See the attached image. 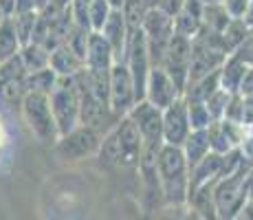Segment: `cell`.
Segmentation results:
<instances>
[{
    "label": "cell",
    "mask_w": 253,
    "mask_h": 220,
    "mask_svg": "<svg viewBox=\"0 0 253 220\" xmlns=\"http://www.w3.org/2000/svg\"><path fill=\"white\" fill-rule=\"evenodd\" d=\"M161 198L169 207H185L189 192V165L181 145L163 143L157 159Z\"/></svg>",
    "instance_id": "cell-1"
},
{
    "label": "cell",
    "mask_w": 253,
    "mask_h": 220,
    "mask_svg": "<svg viewBox=\"0 0 253 220\" xmlns=\"http://www.w3.org/2000/svg\"><path fill=\"white\" fill-rule=\"evenodd\" d=\"M249 172L251 165L242 163L229 176H218V180L211 185V200L216 218H238L240 209L249 200Z\"/></svg>",
    "instance_id": "cell-2"
},
{
    "label": "cell",
    "mask_w": 253,
    "mask_h": 220,
    "mask_svg": "<svg viewBox=\"0 0 253 220\" xmlns=\"http://www.w3.org/2000/svg\"><path fill=\"white\" fill-rule=\"evenodd\" d=\"M20 112H22V119H24V124H27L29 132H31L40 143L53 145L60 139L55 117H53V110H51L48 92L27 90V95H24L20 101Z\"/></svg>",
    "instance_id": "cell-3"
},
{
    "label": "cell",
    "mask_w": 253,
    "mask_h": 220,
    "mask_svg": "<svg viewBox=\"0 0 253 220\" xmlns=\"http://www.w3.org/2000/svg\"><path fill=\"white\" fill-rule=\"evenodd\" d=\"M48 99L60 136L80 126V90L75 77H60L55 88L48 92Z\"/></svg>",
    "instance_id": "cell-4"
},
{
    "label": "cell",
    "mask_w": 253,
    "mask_h": 220,
    "mask_svg": "<svg viewBox=\"0 0 253 220\" xmlns=\"http://www.w3.org/2000/svg\"><path fill=\"white\" fill-rule=\"evenodd\" d=\"M99 143H101V132L97 128L80 124L71 132L62 134L53 145H55V152L60 159L82 161V159H88V156H97Z\"/></svg>",
    "instance_id": "cell-5"
},
{
    "label": "cell",
    "mask_w": 253,
    "mask_h": 220,
    "mask_svg": "<svg viewBox=\"0 0 253 220\" xmlns=\"http://www.w3.org/2000/svg\"><path fill=\"white\" fill-rule=\"evenodd\" d=\"M126 66L130 71L134 84V97L143 99L145 97V82H148L150 68H152V60L148 53V42L141 29L130 31V42H128V53H126Z\"/></svg>",
    "instance_id": "cell-6"
},
{
    "label": "cell",
    "mask_w": 253,
    "mask_h": 220,
    "mask_svg": "<svg viewBox=\"0 0 253 220\" xmlns=\"http://www.w3.org/2000/svg\"><path fill=\"white\" fill-rule=\"evenodd\" d=\"M134 84L126 62H115L110 68V92H108V106L110 112L119 119L134 106Z\"/></svg>",
    "instance_id": "cell-7"
},
{
    "label": "cell",
    "mask_w": 253,
    "mask_h": 220,
    "mask_svg": "<svg viewBox=\"0 0 253 220\" xmlns=\"http://www.w3.org/2000/svg\"><path fill=\"white\" fill-rule=\"evenodd\" d=\"M126 115L137 124L143 145H161L163 143V110L150 104L148 99L134 101V106Z\"/></svg>",
    "instance_id": "cell-8"
},
{
    "label": "cell",
    "mask_w": 253,
    "mask_h": 220,
    "mask_svg": "<svg viewBox=\"0 0 253 220\" xmlns=\"http://www.w3.org/2000/svg\"><path fill=\"white\" fill-rule=\"evenodd\" d=\"M117 145H119V165L121 168H137L141 152H143V139L132 119L128 115L119 117L115 124Z\"/></svg>",
    "instance_id": "cell-9"
},
{
    "label": "cell",
    "mask_w": 253,
    "mask_h": 220,
    "mask_svg": "<svg viewBox=\"0 0 253 220\" xmlns=\"http://www.w3.org/2000/svg\"><path fill=\"white\" fill-rule=\"evenodd\" d=\"M178 97H183V92L178 90V86L172 82V77L165 73L161 64H152L150 68L148 82H145V97L150 104L159 106V108H168L172 101H176Z\"/></svg>",
    "instance_id": "cell-10"
},
{
    "label": "cell",
    "mask_w": 253,
    "mask_h": 220,
    "mask_svg": "<svg viewBox=\"0 0 253 220\" xmlns=\"http://www.w3.org/2000/svg\"><path fill=\"white\" fill-rule=\"evenodd\" d=\"M75 82H77V90H80V124L101 130L104 124H108V119L115 115L110 112V108L104 101H99L92 95L90 88L86 86V82L82 80L80 73L75 75Z\"/></svg>",
    "instance_id": "cell-11"
},
{
    "label": "cell",
    "mask_w": 253,
    "mask_h": 220,
    "mask_svg": "<svg viewBox=\"0 0 253 220\" xmlns=\"http://www.w3.org/2000/svg\"><path fill=\"white\" fill-rule=\"evenodd\" d=\"M192 132L187 117V104L183 97L163 108V143L169 145H183L187 134Z\"/></svg>",
    "instance_id": "cell-12"
},
{
    "label": "cell",
    "mask_w": 253,
    "mask_h": 220,
    "mask_svg": "<svg viewBox=\"0 0 253 220\" xmlns=\"http://www.w3.org/2000/svg\"><path fill=\"white\" fill-rule=\"evenodd\" d=\"M247 132L249 130L242 124H236V121H229V119H216L207 126L209 148L218 154H225L242 143Z\"/></svg>",
    "instance_id": "cell-13"
},
{
    "label": "cell",
    "mask_w": 253,
    "mask_h": 220,
    "mask_svg": "<svg viewBox=\"0 0 253 220\" xmlns=\"http://www.w3.org/2000/svg\"><path fill=\"white\" fill-rule=\"evenodd\" d=\"M99 33L106 38V42L110 44V48H113V53H115V60L126 62V53H128V42H130V29L124 20L121 9H113V11H110L108 20L104 22Z\"/></svg>",
    "instance_id": "cell-14"
},
{
    "label": "cell",
    "mask_w": 253,
    "mask_h": 220,
    "mask_svg": "<svg viewBox=\"0 0 253 220\" xmlns=\"http://www.w3.org/2000/svg\"><path fill=\"white\" fill-rule=\"evenodd\" d=\"M220 170H222V154L213 152V150L207 152L196 165L189 168V192H187V196L192 192H196V189L205 187V185L216 183L218 176H220Z\"/></svg>",
    "instance_id": "cell-15"
},
{
    "label": "cell",
    "mask_w": 253,
    "mask_h": 220,
    "mask_svg": "<svg viewBox=\"0 0 253 220\" xmlns=\"http://www.w3.org/2000/svg\"><path fill=\"white\" fill-rule=\"evenodd\" d=\"M115 53L110 48V44L106 42V38L99 31H92L88 38V48H86V57H84V66L88 71L97 73H110V68L115 64Z\"/></svg>",
    "instance_id": "cell-16"
},
{
    "label": "cell",
    "mask_w": 253,
    "mask_h": 220,
    "mask_svg": "<svg viewBox=\"0 0 253 220\" xmlns=\"http://www.w3.org/2000/svg\"><path fill=\"white\" fill-rule=\"evenodd\" d=\"M48 66L55 71L57 77H75L84 68V60L66 44H60L48 53Z\"/></svg>",
    "instance_id": "cell-17"
},
{
    "label": "cell",
    "mask_w": 253,
    "mask_h": 220,
    "mask_svg": "<svg viewBox=\"0 0 253 220\" xmlns=\"http://www.w3.org/2000/svg\"><path fill=\"white\" fill-rule=\"evenodd\" d=\"M247 68H249V62L238 57L236 53H229L220 66V88H225L227 92H238Z\"/></svg>",
    "instance_id": "cell-18"
},
{
    "label": "cell",
    "mask_w": 253,
    "mask_h": 220,
    "mask_svg": "<svg viewBox=\"0 0 253 220\" xmlns=\"http://www.w3.org/2000/svg\"><path fill=\"white\" fill-rule=\"evenodd\" d=\"M181 148H183V154H185V159H187L189 168H192V165H196L207 152H211V148H209L207 128L205 130H192L187 134V139L183 141Z\"/></svg>",
    "instance_id": "cell-19"
},
{
    "label": "cell",
    "mask_w": 253,
    "mask_h": 220,
    "mask_svg": "<svg viewBox=\"0 0 253 220\" xmlns=\"http://www.w3.org/2000/svg\"><path fill=\"white\" fill-rule=\"evenodd\" d=\"M218 88H220V68L207 73V75H203L201 80H196V82H189V84L185 86L183 97H185V99L205 101L213 90H218Z\"/></svg>",
    "instance_id": "cell-20"
},
{
    "label": "cell",
    "mask_w": 253,
    "mask_h": 220,
    "mask_svg": "<svg viewBox=\"0 0 253 220\" xmlns=\"http://www.w3.org/2000/svg\"><path fill=\"white\" fill-rule=\"evenodd\" d=\"M22 42L16 33V24H13V18L7 16L0 22V62L13 57L16 53H20Z\"/></svg>",
    "instance_id": "cell-21"
},
{
    "label": "cell",
    "mask_w": 253,
    "mask_h": 220,
    "mask_svg": "<svg viewBox=\"0 0 253 220\" xmlns=\"http://www.w3.org/2000/svg\"><path fill=\"white\" fill-rule=\"evenodd\" d=\"M20 57H22V64H24V68H27V73L40 71V68L48 66V51L42 46V44H36V42L22 44Z\"/></svg>",
    "instance_id": "cell-22"
},
{
    "label": "cell",
    "mask_w": 253,
    "mask_h": 220,
    "mask_svg": "<svg viewBox=\"0 0 253 220\" xmlns=\"http://www.w3.org/2000/svg\"><path fill=\"white\" fill-rule=\"evenodd\" d=\"M247 33H249V24H247L245 18H231V20L227 22V27L220 31V38H222V42H225L227 51L229 53L236 51V48L245 42Z\"/></svg>",
    "instance_id": "cell-23"
},
{
    "label": "cell",
    "mask_w": 253,
    "mask_h": 220,
    "mask_svg": "<svg viewBox=\"0 0 253 220\" xmlns=\"http://www.w3.org/2000/svg\"><path fill=\"white\" fill-rule=\"evenodd\" d=\"M201 20H203V29L220 33L222 29L227 27V22L231 20V16L227 13V9L222 7V2H216V4H205V7H203Z\"/></svg>",
    "instance_id": "cell-24"
},
{
    "label": "cell",
    "mask_w": 253,
    "mask_h": 220,
    "mask_svg": "<svg viewBox=\"0 0 253 220\" xmlns=\"http://www.w3.org/2000/svg\"><path fill=\"white\" fill-rule=\"evenodd\" d=\"M57 80H60V77L55 75V71H53L51 66H46V68H40V71L27 73V75H24V86H27V90L51 92L53 88H55Z\"/></svg>",
    "instance_id": "cell-25"
},
{
    "label": "cell",
    "mask_w": 253,
    "mask_h": 220,
    "mask_svg": "<svg viewBox=\"0 0 253 220\" xmlns=\"http://www.w3.org/2000/svg\"><path fill=\"white\" fill-rule=\"evenodd\" d=\"M203 29V20L198 16H194V13L185 11V9H181V11L174 16V33H178V36H185L189 38V40H194V38L201 33Z\"/></svg>",
    "instance_id": "cell-26"
},
{
    "label": "cell",
    "mask_w": 253,
    "mask_h": 220,
    "mask_svg": "<svg viewBox=\"0 0 253 220\" xmlns=\"http://www.w3.org/2000/svg\"><path fill=\"white\" fill-rule=\"evenodd\" d=\"M148 9L150 7H148L145 0H124V4H121V13H124V20H126V24H128L130 31L141 29V22H143Z\"/></svg>",
    "instance_id": "cell-27"
},
{
    "label": "cell",
    "mask_w": 253,
    "mask_h": 220,
    "mask_svg": "<svg viewBox=\"0 0 253 220\" xmlns=\"http://www.w3.org/2000/svg\"><path fill=\"white\" fill-rule=\"evenodd\" d=\"M185 104H187V117H189V128L192 130H205L213 121L211 115H209V110H207V106H205V101L185 99Z\"/></svg>",
    "instance_id": "cell-28"
},
{
    "label": "cell",
    "mask_w": 253,
    "mask_h": 220,
    "mask_svg": "<svg viewBox=\"0 0 253 220\" xmlns=\"http://www.w3.org/2000/svg\"><path fill=\"white\" fill-rule=\"evenodd\" d=\"M110 7L108 0H88V24H90V31H99L104 27V22L108 20Z\"/></svg>",
    "instance_id": "cell-29"
},
{
    "label": "cell",
    "mask_w": 253,
    "mask_h": 220,
    "mask_svg": "<svg viewBox=\"0 0 253 220\" xmlns=\"http://www.w3.org/2000/svg\"><path fill=\"white\" fill-rule=\"evenodd\" d=\"M13 18V24H16V33L20 38L22 44L31 42V36H33V27H36V20H38V11H24V13H16Z\"/></svg>",
    "instance_id": "cell-30"
},
{
    "label": "cell",
    "mask_w": 253,
    "mask_h": 220,
    "mask_svg": "<svg viewBox=\"0 0 253 220\" xmlns=\"http://www.w3.org/2000/svg\"><path fill=\"white\" fill-rule=\"evenodd\" d=\"M229 97H231V92H227L225 88H218V90H213L211 95L205 99V106H207V110H209V115H211L213 121L225 117L227 104H229Z\"/></svg>",
    "instance_id": "cell-31"
},
{
    "label": "cell",
    "mask_w": 253,
    "mask_h": 220,
    "mask_svg": "<svg viewBox=\"0 0 253 220\" xmlns=\"http://www.w3.org/2000/svg\"><path fill=\"white\" fill-rule=\"evenodd\" d=\"M251 0H222V7L227 9L231 18H245L249 11Z\"/></svg>",
    "instance_id": "cell-32"
},
{
    "label": "cell",
    "mask_w": 253,
    "mask_h": 220,
    "mask_svg": "<svg viewBox=\"0 0 253 220\" xmlns=\"http://www.w3.org/2000/svg\"><path fill=\"white\" fill-rule=\"evenodd\" d=\"M240 148V152H242V156H245V161L253 168V130H249L245 134V139H242V143L238 145Z\"/></svg>",
    "instance_id": "cell-33"
},
{
    "label": "cell",
    "mask_w": 253,
    "mask_h": 220,
    "mask_svg": "<svg viewBox=\"0 0 253 220\" xmlns=\"http://www.w3.org/2000/svg\"><path fill=\"white\" fill-rule=\"evenodd\" d=\"M238 92H240V95H253V66L251 64H249V68H247L245 77H242Z\"/></svg>",
    "instance_id": "cell-34"
},
{
    "label": "cell",
    "mask_w": 253,
    "mask_h": 220,
    "mask_svg": "<svg viewBox=\"0 0 253 220\" xmlns=\"http://www.w3.org/2000/svg\"><path fill=\"white\" fill-rule=\"evenodd\" d=\"M183 2H185V0H159L157 7H161L163 11H168L169 16L174 18V16H176V13L183 9Z\"/></svg>",
    "instance_id": "cell-35"
},
{
    "label": "cell",
    "mask_w": 253,
    "mask_h": 220,
    "mask_svg": "<svg viewBox=\"0 0 253 220\" xmlns=\"http://www.w3.org/2000/svg\"><path fill=\"white\" fill-rule=\"evenodd\" d=\"M7 143V132H4V126H2V121H0V148Z\"/></svg>",
    "instance_id": "cell-36"
},
{
    "label": "cell",
    "mask_w": 253,
    "mask_h": 220,
    "mask_svg": "<svg viewBox=\"0 0 253 220\" xmlns=\"http://www.w3.org/2000/svg\"><path fill=\"white\" fill-rule=\"evenodd\" d=\"M51 2H55L60 9H66V7H71V2H73V0H51Z\"/></svg>",
    "instance_id": "cell-37"
},
{
    "label": "cell",
    "mask_w": 253,
    "mask_h": 220,
    "mask_svg": "<svg viewBox=\"0 0 253 220\" xmlns=\"http://www.w3.org/2000/svg\"><path fill=\"white\" fill-rule=\"evenodd\" d=\"M108 2H110V7H113V9H121L124 0H108Z\"/></svg>",
    "instance_id": "cell-38"
},
{
    "label": "cell",
    "mask_w": 253,
    "mask_h": 220,
    "mask_svg": "<svg viewBox=\"0 0 253 220\" xmlns=\"http://www.w3.org/2000/svg\"><path fill=\"white\" fill-rule=\"evenodd\" d=\"M216 2H222V0H203V4H216Z\"/></svg>",
    "instance_id": "cell-39"
},
{
    "label": "cell",
    "mask_w": 253,
    "mask_h": 220,
    "mask_svg": "<svg viewBox=\"0 0 253 220\" xmlns=\"http://www.w3.org/2000/svg\"><path fill=\"white\" fill-rule=\"evenodd\" d=\"M2 18H7V16H4V13H2V9H0V22H2Z\"/></svg>",
    "instance_id": "cell-40"
},
{
    "label": "cell",
    "mask_w": 253,
    "mask_h": 220,
    "mask_svg": "<svg viewBox=\"0 0 253 220\" xmlns=\"http://www.w3.org/2000/svg\"><path fill=\"white\" fill-rule=\"evenodd\" d=\"M251 66H253V60H251Z\"/></svg>",
    "instance_id": "cell-41"
}]
</instances>
